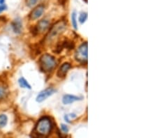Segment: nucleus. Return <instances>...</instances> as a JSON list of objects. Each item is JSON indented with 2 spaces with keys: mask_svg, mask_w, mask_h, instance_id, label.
<instances>
[{
  "mask_svg": "<svg viewBox=\"0 0 157 138\" xmlns=\"http://www.w3.org/2000/svg\"><path fill=\"white\" fill-rule=\"evenodd\" d=\"M61 131L65 133H67L69 131V127H68L67 125H65V124H61Z\"/></svg>",
  "mask_w": 157,
  "mask_h": 138,
  "instance_id": "nucleus-17",
  "label": "nucleus"
},
{
  "mask_svg": "<svg viewBox=\"0 0 157 138\" xmlns=\"http://www.w3.org/2000/svg\"><path fill=\"white\" fill-rule=\"evenodd\" d=\"M18 82H19V85H20V87H22V88L29 89H32V87H31V85L29 84L28 82L27 81L26 79L24 78V77H20V78L19 79Z\"/></svg>",
  "mask_w": 157,
  "mask_h": 138,
  "instance_id": "nucleus-11",
  "label": "nucleus"
},
{
  "mask_svg": "<svg viewBox=\"0 0 157 138\" xmlns=\"http://www.w3.org/2000/svg\"><path fill=\"white\" fill-rule=\"evenodd\" d=\"M52 129V123L48 116H43L38 120L34 128V133L39 137H47Z\"/></svg>",
  "mask_w": 157,
  "mask_h": 138,
  "instance_id": "nucleus-1",
  "label": "nucleus"
},
{
  "mask_svg": "<svg viewBox=\"0 0 157 138\" xmlns=\"http://www.w3.org/2000/svg\"><path fill=\"white\" fill-rule=\"evenodd\" d=\"M71 66L69 63H67V62L64 63L62 65L60 66L59 69L58 70L57 74V77H60V78H63V77H64L66 76V75L67 74L68 71H69L70 69H71Z\"/></svg>",
  "mask_w": 157,
  "mask_h": 138,
  "instance_id": "nucleus-8",
  "label": "nucleus"
},
{
  "mask_svg": "<svg viewBox=\"0 0 157 138\" xmlns=\"http://www.w3.org/2000/svg\"><path fill=\"white\" fill-rule=\"evenodd\" d=\"M44 9L45 7L43 5H39L37 7H36L32 11V13L30 15V18L32 20H35L36 19H38L39 17L43 15V13H44Z\"/></svg>",
  "mask_w": 157,
  "mask_h": 138,
  "instance_id": "nucleus-7",
  "label": "nucleus"
},
{
  "mask_svg": "<svg viewBox=\"0 0 157 138\" xmlns=\"http://www.w3.org/2000/svg\"><path fill=\"white\" fill-rule=\"evenodd\" d=\"M4 1H5V0H0V5L4 4Z\"/></svg>",
  "mask_w": 157,
  "mask_h": 138,
  "instance_id": "nucleus-19",
  "label": "nucleus"
},
{
  "mask_svg": "<svg viewBox=\"0 0 157 138\" xmlns=\"http://www.w3.org/2000/svg\"><path fill=\"white\" fill-rule=\"evenodd\" d=\"M71 22H72V26L75 30H77V19H76V13L73 12L71 14Z\"/></svg>",
  "mask_w": 157,
  "mask_h": 138,
  "instance_id": "nucleus-14",
  "label": "nucleus"
},
{
  "mask_svg": "<svg viewBox=\"0 0 157 138\" xmlns=\"http://www.w3.org/2000/svg\"><path fill=\"white\" fill-rule=\"evenodd\" d=\"M56 92V90L52 87H48V88L44 89L38 94L36 97V101L38 103H41L43 101L46 100L48 97L51 96Z\"/></svg>",
  "mask_w": 157,
  "mask_h": 138,
  "instance_id": "nucleus-5",
  "label": "nucleus"
},
{
  "mask_svg": "<svg viewBox=\"0 0 157 138\" xmlns=\"http://www.w3.org/2000/svg\"><path fill=\"white\" fill-rule=\"evenodd\" d=\"M87 13H82L80 15V17H79V22H80L81 24H83V23H85V21L87 20Z\"/></svg>",
  "mask_w": 157,
  "mask_h": 138,
  "instance_id": "nucleus-16",
  "label": "nucleus"
},
{
  "mask_svg": "<svg viewBox=\"0 0 157 138\" xmlns=\"http://www.w3.org/2000/svg\"><path fill=\"white\" fill-rule=\"evenodd\" d=\"M81 100H82V98H81V97L74 96V95L67 94L63 96L62 103L64 105H69L75 102V101H78Z\"/></svg>",
  "mask_w": 157,
  "mask_h": 138,
  "instance_id": "nucleus-9",
  "label": "nucleus"
},
{
  "mask_svg": "<svg viewBox=\"0 0 157 138\" xmlns=\"http://www.w3.org/2000/svg\"><path fill=\"white\" fill-rule=\"evenodd\" d=\"M8 118L5 114L0 115V128H3L7 124Z\"/></svg>",
  "mask_w": 157,
  "mask_h": 138,
  "instance_id": "nucleus-12",
  "label": "nucleus"
},
{
  "mask_svg": "<svg viewBox=\"0 0 157 138\" xmlns=\"http://www.w3.org/2000/svg\"><path fill=\"white\" fill-rule=\"evenodd\" d=\"M75 59L77 61L84 64L87 61L88 58V44L87 42L82 43L75 52Z\"/></svg>",
  "mask_w": 157,
  "mask_h": 138,
  "instance_id": "nucleus-4",
  "label": "nucleus"
},
{
  "mask_svg": "<svg viewBox=\"0 0 157 138\" xmlns=\"http://www.w3.org/2000/svg\"><path fill=\"white\" fill-rule=\"evenodd\" d=\"M6 9H7V6H6L4 4L0 5V13H1L2 11L6 10Z\"/></svg>",
  "mask_w": 157,
  "mask_h": 138,
  "instance_id": "nucleus-18",
  "label": "nucleus"
},
{
  "mask_svg": "<svg viewBox=\"0 0 157 138\" xmlns=\"http://www.w3.org/2000/svg\"><path fill=\"white\" fill-rule=\"evenodd\" d=\"M57 66V61L53 56L50 54H43L39 59V66L44 73H50Z\"/></svg>",
  "mask_w": 157,
  "mask_h": 138,
  "instance_id": "nucleus-2",
  "label": "nucleus"
},
{
  "mask_svg": "<svg viewBox=\"0 0 157 138\" xmlns=\"http://www.w3.org/2000/svg\"><path fill=\"white\" fill-rule=\"evenodd\" d=\"M39 1L40 0H26V4L27 7L32 8L37 4Z\"/></svg>",
  "mask_w": 157,
  "mask_h": 138,
  "instance_id": "nucleus-15",
  "label": "nucleus"
},
{
  "mask_svg": "<svg viewBox=\"0 0 157 138\" xmlns=\"http://www.w3.org/2000/svg\"><path fill=\"white\" fill-rule=\"evenodd\" d=\"M67 24L64 21H59L55 25L52 27L49 33H48L46 38V41L50 43L57 37L59 35L64 32L66 30Z\"/></svg>",
  "mask_w": 157,
  "mask_h": 138,
  "instance_id": "nucleus-3",
  "label": "nucleus"
},
{
  "mask_svg": "<svg viewBox=\"0 0 157 138\" xmlns=\"http://www.w3.org/2000/svg\"><path fill=\"white\" fill-rule=\"evenodd\" d=\"M11 25L15 34H20L22 32V25L20 19H15V20H13L11 23Z\"/></svg>",
  "mask_w": 157,
  "mask_h": 138,
  "instance_id": "nucleus-10",
  "label": "nucleus"
},
{
  "mask_svg": "<svg viewBox=\"0 0 157 138\" xmlns=\"http://www.w3.org/2000/svg\"><path fill=\"white\" fill-rule=\"evenodd\" d=\"M50 22L46 20H41L38 22L37 26H36L33 30V34L34 35L38 34V33H43L49 28Z\"/></svg>",
  "mask_w": 157,
  "mask_h": 138,
  "instance_id": "nucleus-6",
  "label": "nucleus"
},
{
  "mask_svg": "<svg viewBox=\"0 0 157 138\" xmlns=\"http://www.w3.org/2000/svg\"><path fill=\"white\" fill-rule=\"evenodd\" d=\"M7 95V88L4 85H0V100L4 98Z\"/></svg>",
  "mask_w": 157,
  "mask_h": 138,
  "instance_id": "nucleus-13",
  "label": "nucleus"
}]
</instances>
